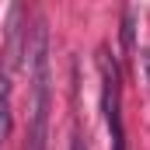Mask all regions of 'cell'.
I'll return each instance as SVG.
<instances>
[{
    "instance_id": "obj_6",
    "label": "cell",
    "mask_w": 150,
    "mask_h": 150,
    "mask_svg": "<svg viewBox=\"0 0 150 150\" xmlns=\"http://www.w3.org/2000/svg\"><path fill=\"white\" fill-rule=\"evenodd\" d=\"M140 63H143V77H147V84H150V49L140 52Z\"/></svg>"
},
{
    "instance_id": "obj_2",
    "label": "cell",
    "mask_w": 150,
    "mask_h": 150,
    "mask_svg": "<svg viewBox=\"0 0 150 150\" xmlns=\"http://www.w3.org/2000/svg\"><path fill=\"white\" fill-rule=\"evenodd\" d=\"M98 70H101V112H105V126L112 133V150H126V129H122V74H119V63L108 56V49L98 52Z\"/></svg>"
},
{
    "instance_id": "obj_1",
    "label": "cell",
    "mask_w": 150,
    "mask_h": 150,
    "mask_svg": "<svg viewBox=\"0 0 150 150\" xmlns=\"http://www.w3.org/2000/svg\"><path fill=\"white\" fill-rule=\"evenodd\" d=\"M25 67L32 74V133H28V150H45V140H49V28H45V18H38L35 28L28 32Z\"/></svg>"
},
{
    "instance_id": "obj_4",
    "label": "cell",
    "mask_w": 150,
    "mask_h": 150,
    "mask_svg": "<svg viewBox=\"0 0 150 150\" xmlns=\"http://www.w3.org/2000/svg\"><path fill=\"white\" fill-rule=\"evenodd\" d=\"M11 136V74L0 63V147Z\"/></svg>"
},
{
    "instance_id": "obj_5",
    "label": "cell",
    "mask_w": 150,
    "mask_h": 150,
    "mask_svg": "<svg viewBox=\"0 0 150 150\" xmlns=\"http://www.w3.org/2000/svg\"><path fill=\"white\" fill-rule=\"evenodd\" d=\"M119 35H122V52L133 56V45H136V42H133V38H136V11H133V7L122 11V32H119Z\"/></svg>"
},
{
    "instance_id": "obj_3",
    "label": "cell",
    "mask_w": 150,
    "mask_h": 150,
    "mask_svg": "<svg viewBox=\"0 0 150 150\" xmlns=\"http://www.w3.org/2000/svg\"><path fill=\"white\" fill-rule=\"evenodd\" d=\"M21 14H25L21 7H11V18H7V49L0 52V63L7 67V74H14L28 52V28L21 25Z\"/></svg>"
}]
</instances>
